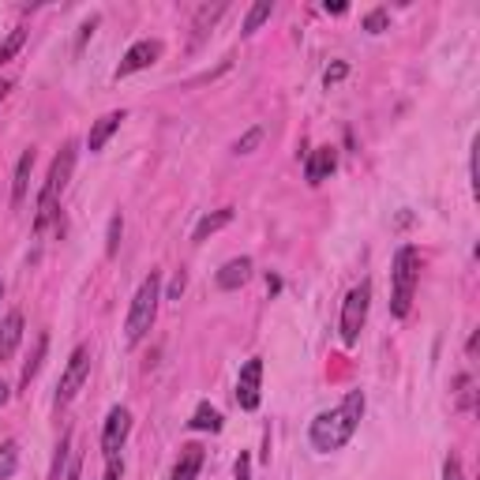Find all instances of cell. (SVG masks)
I'll list each match as a JSON object with an SVG mask.
<instances>
[{"instance_id":"cell-1","label":"cell","mask_w":480,"mask_h":480,"mask_svg":"<svg viewBox=\"0 0 480 480\" xmlns=\"http://www.w3.org/2000/svg\"><path fill=\"white\" fill-rule=\"evenodd\" d=\"M361 417H364V394H361V391H349V394L342 398V405H334V409H327V413H319V417L311 421L308 439H311L315 451H323V454L342 451V446L353 439V432L361 428Z\"/></svg>"},{"instance_id":"cell-4","label":"cell","mask_w":480,"mask_h":480,"mask_svg":"<svg viewBox=\"0 0 480 480\" xmlns=\"http://www.w3.org/2000/svg\"><path fill=\"white\" fill-rule=\"evenodd\" d=\"M417 278H421V255L413 244H402L394 255V271H391V311L398 319L409 315L413 293H417Z\"/></svg>"},{"instance_id":"cell-36","label":"cell","mask_w":480,"mask_h":480,"mask_svg":"<svg viewBox=\"0 0 480 480\" xmlns=\"http://www.w3.org/2000/svg\"><path fill=\"white\" fill-rule=\"evenodd\" d=\"M0 301H5V278H0Z\"/></svg>"},{"instance_id":"cell-24","label":"cell","mask_w":480,"mask_h":480,"mask_svg":"<svg viewBox=\"0 0 480 480\" xmlns=\"http://www.w3.org/2000/svg\"><path fill=\"white\" fill-rule=\"evenodd\" d=\"M120 233H124V221H120V214H113V221H109V240H106V255H109V260L117 255V248H120Z\"/></svg>"},{"instance_id":"cell-16","label":"cell","mask_w":480,"mask_h":480,"mask_svg":"<svg viewBox=\"0 0 480 480\" xmlns=\"http://www.w3.org/2000/svg\"><path fill=\"white\" fill-rule=\"evenodd\" d=\"M251 278V260L240 255V260H230L218 271V290H240V285Z\"/></svg>"},{"instance_id":"cell-27","label":"cell","mask_w":480,"mask_h":480,"mask_svg":"<svg viewBox=\"0 0 480 480\" xmlns=\"http://www.w3.org/2000/svg\"><path fill=\"white\" fill-rule=\"evenodd\" d=\"M443 480H462V462H458L454 454L443 462Z\"/></svg>"},{"instance_id":"cell-20","label":"cell","mask_w":480,"mask_h":480,"mask_svg":"<svg viewBox=\"0 0 480 480\" xmlns=\"http://www.w3.org/2000/svg\"><path fill=\"white\" fill-rule=\"evenodd\" d=\"M271 15H274V5H271V0H260V5H251V12L244 15V35H255V30H260Z\"/></svg>"},{"instance_id":"cell-29","label":"cell","mask_w":480,"mask_h":480,"mask_svg":"<svg viewBox=\"0 0 480 480\" xmlns=\"http://www.w3.org/2000/svg\"><path fill=\"white\" fill-rule=\"evenodd\" d=\"M102 480H124V462H120V454L117 458H109V465H106V476Z\"/></svg>"},{"instance_id":"cell-11","label":"cell","mask_w":480,"mask_h":480,"mask_svg":"<svg viewBox=\"0 0 480 480\" xmlns=\"http://www.w3.org/2000/svg\"><path fill=\"white\" fill-rule=\"evenodd\" d=\"M19 342H23V311H8L0 319V364L12 361Z\"/></svg>"},{"instance_id":"cell-15","label":"cell","mask_w":480,"mask_h":480,"mask_svg":"<svg viewBox=\"0 0 480 480\" xmlns=\"http://www.w3.org/2000/svg\"><path fill=\"white\" fill-rule=\"evenodd\" d=\"M120 120H124V113H106V117H98L94 120V128H90V136H87V147H90V154H98L109 139H113V132L120 128Z\"/></svg>"},{"instance_id":"cell-25","label":"cell","mask_w":480,"mask_h":480,"mask_svg":"<svg viewBox=\"0 0 480 480\" xmlns=\"http://www.w3.org/2000/svg\"><path fill=\"white\" fill-rule=\"evenodd\" d=\"M387 23H391V15L383 12V8H375V12L364 15V30H368V35H379V30H387Z\"/></svg>"},{"instance_id":"cell-10","label":"cell","mask_w":480,"mask_h":480,"mask_svg":"<svg viewBox=\"0 0 480 480\" xmlns=\"http://www.w3.org/2000/svg\"><path fill=\"white\" fill-rule=\"evenodd\" d=\"M334 169H338V150H334V147H315V150L308 154V162H304L308 184H323Z\"/></svg>"},{"instance_id":"cell-3","label":"cell","mask_w":480,"mask_h":480,"mask_svg":"<svg viewBox=\"0 0 480 480\" xmlns=\"http://www.w3.org/2000/svg\"><path fill=\"white\" fill-rule=\"evenodd\" d=\"M76 150H79L76 143H64L60 154L53 158L49 177H46V184H42V191H38V218H35L38 230H46V221L56 214V199L64 196V188H68L72 169H76Z\"/></svg>"},{"instance_id":"cell-26","label":"cell","mask_w":480,"mask_h":480,"mask_svg":"<svg viewBox=\"0 0 480 480\" xmlns=\"http://www.w3.org/2000/svg\"><path fill=\"white\" fill-rule=\"evenodd\" d=\"M473 379L469 375H458V402H462V409H469V402H473Z\"/></svg>"},{"instance_id":"cell-22","label":"cell","mask_w":480,"mask_h":480,"mask_svg":"<svg viewBox=\"0 0 480 480\" xmlns=\"http://www.w3.org/2000/svg\"><path fill=\"white\" fill-rule=\"evenodd\" d=\"M260 143H263V128H251V132H244V136L237 139V147H233V150H237V154H251Z\"/></svg>"},{"instance_id":"cell-12","label":"cell","mask_w":480,"mask_h":480,"mask_svg":"<svg viewBox=\"0 0 480 480\" xmlns=\"http://www.w3.org/2000/svg\"><path fill=\"white\" fill-rule=\"evenodd\" d=\"M35 162H38L35 147L23 150V154H19V162H15V180H12V203H15V207H23V203H26V191H30V173H35Z\"/></svg>"},{"instance_id":"cell-6","label":"cell","mask_w":480,"mask_h":480,"mask_svg":"<svg viewBox=\"0 0 480 480\" xmlns=\"http://www.w3.org/2000/svg\"><path fill=\"white\" fill-rule=\"evenodd\" d=\"M87 375H90V349H76L72 353V361H68V368H64V375H60V387H56V405H68L76 394H79V387L87 383Z\"/></svg>"},{"instance_id":"cell-17","label":"cell","mask_w":480,"mask_h":480,"mask_svg":"<svg viewBox=\"0 0 480 480\" xmlns=\"http://www.w3.org/2000/svg\"><path fill=\"white\" fill-rule=\"evenodd\" d=\"M233 221V207H221V210H214V214H207L199 226H196V240H207L210 233H218V230H226Z\"/></svg>"},{"instance_id":"cell-13","label":"cell","mask_w":480,"mask_h":480,"mask_svg":"<svg viewBox=\"0 0 480 480\" xmlns=\"http://www.w3.org/2000/svg\"><path fill=\"white\" fill-rule=\"evenodd\" d=\"M203 469V446L199 443H188L180 446V458L173 465V480H196Z\"/></svg>"},{"instance_id":"cell-9","label":"cell","mask_w":480,"mask_h":480,"mask_svg":"<svg viewBox=\"0 0 480 480\" xmlns=\"http://www.w3.org/2000/svg\"><path fill=\"white\" fill-rule=\"evenodd\" d=\"M158 60H162V42H154V38H143V42H136L132 49L124 53L120 68H117V79H124V76H136V72L150 68V64H158Z\"/></svg>"},{"instance_id":"cell-2","label":"cell","mask_w":480,"mask_h":480,"mask_svg":"<svg viewBox=\"0 0 480 480\" xmlns=\"http://www.w3.org/2000/svg\"><path fill=\"white\" fill-rule=\"evenodd\" d=\"M158 301H162V278H158V271H150V274L143 278V285L136 290L132 311H128V323H124L128 345H139V342L150 334L154 319H158Z\"/></svg>"},{"instance_id":"cell-35","label":"cell","mask_w":480,"mask_h":480,"mask_svg":"<svg viewBox=\"0 0 480 480\" xmlns=\"http://www.w3.org/2000/svg\"><path fill=\"white\" fill-rule=\"evenodd\" d=\"M8 90H12V83H8V79H0V102L8 98Z\"/></svg>"},{"instance_id":"cell-21","label":"cell","mask_w":480,"mask_h":480,"mask_svg":"<svg viewBox=\"0 0 480 480\" xmlns=\"http://www.w3.org/2000/svg\"><path fill=\"white\" fill-rule=\"evenodd\" d=\"M23 42H26V30H23V26H15L12 35H8L5 42H0V64H8V60H12V56L23 49Z\"/></svg>"},{"instance_id":"cell-32","label":"cell","mask_w":480,"mask_h":480,"mask_svg":"<svg viewBox=\"0 0 480 480\" xmlns=\"http://www.w3.org/2000/svg\"><path fill=\"white\" fill-rule=\"evenodd\" d=\"M180 293H184V274H177L173 285H169V297H180Z\"/></svg>"},{"instance_id":"cell-31","label":"cell","mask_w":480,"mask_h":480,"mask_svg":"<svg viewBox=\"0 0 480 480\" xmlns=\"http://www.w3.org/2000/svg\"><path fill=\"white\" fill-rule=\"evenodd\" d=\"M94 26H98V15H90V19L83 23V30H79V49H83V42L94 35Z\"/></svg>"},{"instance_id":"cell-34","label":"cell","mask_w":480,"mask_h":480,"mask_svg":"<svg viewBox=\"0 0 480 480\" xmlns=\"http://www.w3.org/2000/svg\"><path fill=\"white\" fill-rule=\"evenodd\" d=\"M8 394H12V391L5 387V383H0V409H5V405H8Z\"/></svg>"},{"instance_id":"cell-8","label":"cell","mask_w":480,"mask_h":480,"mask_svg":"<svg viewBox=\"0 0 480 480\" xmlns=\"http://www.w3.org/2000/svg\"><path fill=\"white\" fill-rule=\"evenodd\" d=\"M128 432H132V413H128L124 405L109 409L106 428H102V454H106V458H117V454H120V446H124Z\"/></svg>"},{"instance_id":"cell-33","label":"cell","mask_w":480,"mask_h":480,"mask_svg":"<svg viewBox=\"0 0 480 480\" xmlns=\"http://www.w3.org/2000/svg\"><path fill=\"white\" fill-rule=\"evenodd\" d=\"M327 12H331V15H342V12H345V5H342V0H334V5L327 0Z\"/></svg>"},{"instance_id":"cell-5","label":"cell","mask_w":480,"mask_h":480,"mask_svg":"<svg viewBox=\"0 0 480 480\" xmlns=\"http://www.w3.org/2000/svg\"><path fill=\"white\" fill-rule=\"evenodd\" d=\"M368 304H372V285L368 281L353 285V290L345 293V301H342V342L345 345H357V338L368 323Z\"/></svg>"},{"instance_id":"cell-19","label":"cell","mask_w":480,"mask_h":480,"mask_svg":"<svg viewBox=\"0 0 480 480\" xmlns=\"http://www.w3.org/2000/svg\"><path fill=\"white\" fill-rule=\"evenodd\" d=\"M15 469H19V443L5 439V443H0V480H12Z\"/></svg>"},{"instance_id":"cell-30","label":"cell","mask_w":480,"mask_h":480,"mask_svg":"<svg viewBox=\"0 0 480 480\" xmlns=\"http://www.w3.org/2000/svg\"><path fill=\"white\" fill-rule=\"evenodd\" d=\"M233 480H251V458H248V454H240V458H237V469H233Z\"/></svg>"},{"instance_id":"cell-23","label":"cell","mask_w":480,"mask_h":480,"mask_svg":"<svg viewBox=\"0 0 480 480\" xmlns=\"http://www.w3.org/2000/svg\"><path fill=\"white\" fill-rule=\"evenodd\" d=\"M221 12H226V5H214V8L207 5V8H199V15H196V35H203L207 26H214V19H218Z\"/></svg>"},{"instance_id":"cell-28","label":"cell","mask_w":480,"mask_h":480,"mask_svg":"<svg viewBox=\"0 0 480 480\" xmlns=\"http://www.w3.org/2000/svg\"><path fill=\"white\" fill-rule=\"evenodd\" d=\"M345 72H349V68H345V64L338 60V64H331V68H327V76H323V83H327V87H331V83H342V79H345Z\"/></svg>"},{"instance_id":"cell-14","label":"cell","mask_w":480,"mask_h":480,"mask_svg":"<svg viewBox=\"0 0 480 480\" xmlns=\"http://www.w3.org/2000/svg\"><path fill=\"white\" fill-rule=\"evenodd\" d=\"M46 353H49V334L42 331V334L35 338V349H30V357H26L23 372H19V387H23V391H30V383H35V375L42 372V361H46Z\"/></svg>"},{"instance_id":"cell-7","label":"cell","mask_w":480,"mask_h":480,"mask_svg":"<svg viewBox=\"0 0 480 480\" xmlns=\"http://www.w3.org/2000/svg\"><path fill=\"white\" fill-rule=\"evenodd\" d=\"M263 361L260 357H251L244 368H240V379H237V402L240 409H260V398H263Z\"/></svg>"},{"instance_id":"cell-18","label":"cell","mask_w":480,"mask_h":480,"mask_svg":"<svg viewBox=\"0 0 480 480\" xmlns=\"http://www.w3.org/2000/svg\"><path fill=\"white\" fill-rule=\"evenodd\" d=\"M196 432H221V413L210 405V402H203L196 413H191V421H188Z\"/></svg>"}]
</instances>
